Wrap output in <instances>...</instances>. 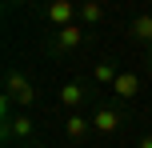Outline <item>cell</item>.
<instances>
[{"mask_svg": "<svg viewBox=\"0 0 152 148\" xmlns=\"http://www.w3.org/2000/svg\"><path fill=\"white\" fill-rule=\"evenodd\" d=\"M8 100H16V104H24L28 108L32 100H36V92H32V84L20 76V72H8Z\"/></svg>", "mask_w": 152, "mask_h": 148, "instance_id": "1", "label": "cell"}, {"mask_svg": "<svg viewBox=\"0 0 152 148\" xmlns=\"http://www.w3.org/2000/svg\"><path fill=\"white\" fill-rule=\"evenodd\" d=\"M92 128H96V132H116V128H120V112L116 108H96V116H92Z\"/></svg>", "mask_w": 152, "mask_h": 148, "instance_id": "2", "label": "cell"}, {"mask_svg": "<svg viewBox=\"0 0 152 148\" xmlns=\"http://www.w3.org/2000/svg\"><path fill=\"white\" fill-rule=\"evenodd\" d=\"M80 40H84V28H80V24H64V28H56V48H60V52L76 48Z\"/></svg>", "mask_w": 152, "mask_h": 148, "instance_id": "3", "label": "cell"}, {"mask_svg": "<svg viewBox=\"0 0 152 148\" xmlns=\"http://www.w3.org/2000/svg\"><path fill=\"white\" fill-rule=\"evenodd\" d=\"M112 92H116V96H124V100H128V96H136V92H140V76L120 72V76H116V84H112Z\"/></svg>", "mask_w": 152, "mask_h": 148, "instance_id": "4", "label": "cell"}, {"mask_svg": "<svg viewBox=\"0 0 152 148\" xmlns=\"http://www.w3.org/2000/svg\"><path fill=\"white\" fill-rule=\"evenodd\" d=\"M72 16H76V8H72V4H64V0H56V4L48 8V20H52L56 28H64V24H72Z\"/></svg>", "mask_w": 152, "mask_h": 148, "instance_id": "5", "label": "cell"}, {"mask_svg": "<svg viewBox=\"0 0 152 148\" xmlns=\"http://www.w3.org/2000/svg\"><path fill=\"white\" fill-rule=\"evenodd\" d=\"M80 100H84V84H76V80H72V84L60 88V104H64V108H76Z\"/></svg>", "mask_w": 152, "mask_h": 148, "instance_id": "6", "label": "cell"}, {"mask_svg": "<svg viewBox=\"0 0 152 148\" xmlns=\"http://www.w3.org/2000/svg\"><path fill=\"white\" fill-rule=\"evenodd\" d=\"M88 128H92V124H88V120H84V116H80V112H72V116H68V124H64V132H68V136H72V140H80V136H84V132H88Z\"/></svg>", "mask_w": 152, "mask_h": 148, "instance_id": "7", "label": "cell"}, {"mask_svg": "<svg viewBox=\"0 0 152 148\" xmlns=\"http://www.w3.org/2000/svg\"><path fill=\"white\" fill-rule=\"evenodd\" d=\"M8 132H12V136H24V140H28V136H32V120H28V112H20V116H12V124H8Z\"/></svg>", "mask_w": 152, "mask_h": 148, "instance_id": "8", "label": "cell"}, {"mask_svg": "<svg viewBox=\"0 0 152 148\" xmlns=\"http://www.w3.org/2000/svg\"><path fill=\"white\" fill-rule=\"evenodd\" d=\"M92 76H96V84H116V76H120V72H112V64L100 60L96 68H92Z\"/></svg>", "mask_w": 152, "mask_h": 148, "instance_id": "9", "label": "cell"}, {"mask_svg": "<svg viewBox=\"0 0 152 148\" xmlns=\"http://www.w3.org/2000/svg\"><path fill=\"white\" fill-rule=\"evenodd\" d=\"M76 16H80L84 24H96L100 16H104V8H100V4H92V0H88V4H80V8H76Z\"/></svg>", "mask_w": 152, "mask_h": 148, "instance_id": "10", "label": "cell"}, {"mask_svg": "<svg viewBox=\"0 0 152 148\" xmlns=\"http://www.w3.org/2000/svg\"><path fill=\"white\" fill-rule=\"evenodd\" d=\"M132 36H140V40H152V16H148V12L132 20Z\"/></svg>", "mask_w": 152, "mask_h": 148, "instance_id": "11", "label": "cell"}, {"mask_svg": "<svg viewBox=\"0 0 152 148\" xmlns=\"http://www.w3.org/2000/svg\"><path fill=\"white\" fill-rule=\"evenodd\" d=\"M140 148H152V136H144V140H140Z\"/></svg>", "mask_w": 152, "mask_h": 148, "instance_id": "12", "label": "cell"}, {"mask_svg": "<svg viewBox=\"0 0 152 148\" xmlns=\"http://www.w3.org/2000/svg\"><path fill=\"white\" fill-rule=\"evenodd\" d=\"M148 72H152V64H148Z\"/></svg>", "mask_w": 152, "mask_h": 148, "instance_id": "13", "label": "cell"}, {"mask_svg": "<svg viewBox=\"0 0 152 148\" xmlns=\"http://www.w3.org/2000/svg\"><path fill=\"white\" fill-rule=\"evenodd\" d=\"M148 16H152V12H148Z\"/></svg>", "mask_w": 152, "mask_h": 148, "instance_id": "14", "label": "cell"}]
</instances>
